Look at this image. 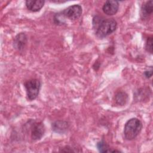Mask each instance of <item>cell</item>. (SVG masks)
<instances>
[{
	"mask_svg": "<svg viewBox=\"0 0 153 153\" xmlns=\"http://www.w3.org/2000/svg\"><path fill=\"white\" fill-rule=\"evenodd\" d=\"M117 22L113 19H101L96 17L93 19V26L96 34L99 38H104L114 32L117 28Z\"/></svg>",
	"mask_w": 153,
	"mask_h": 153,
	"instance_id": "cell-1",
	"label": "cell"
},
{
	"mask_svg": "<svg viewBox=\"0 0 153 153\" xmlns=\"http://www.w3.org/2000/svg\"><path fill=\"white\" fill-rule=\"evenodd\" d=\"M142 128L141 121L136 118H133L127 121L124 129V137L128 140L135 139L140 132Z\"/></svg>",
	"mask_w": 153,
	"mask_h": 153,
	"instance_id": "cell-2",
	"label": "cell"
},
{
	"mask_svg": "<svg viewBox=\"0 0 153 153\" xmlns=\"http://www.w3.org/2000/svg\"><path fill=\"white\" fill-rule=\"evenodd\" d=\"M25 87L26 90V93L28 99L33 100L35 99L41 88V82L36 79H32L26 81L25 83Z\"/></svg>",
	"mask_w": 153,
	"mask_h": 153,
	"instance_id": "cell-3",
	"label": "cell"
},
{
	"mask_svg": "<svg viewBox=\"0 0 153 153\" xmlns=\"http://www.w3.org/2000/svg\"><path fill=\"white\" fill-rule=\"evenodd\" d=\"M82 14V8L78 4H75L70 6L62 12V15L70 20L78 19Z\"/></svg>",
	"mask_w": 153,
	"mask_h": 153,
	"instance_id": "cell-4",
	"label": "cell"
},
{
	"mask_svg": "<svg viewBox=\"0 0 153 153\" xmlns=\"http://www.w3.org/2000/svg\"><path fill=\"white\" fill-rule=\"evenodd\" d=\"M31 137L33 140H39L45 132L44 126L41 122H33L30 126Z\"/></svg>",
	"mask_w": 153,
	"mask_h": 153,
	"instance_id": "cell-5",
	"label": "cell"
},
{
	"mask_svg": "<svg viewBox=\"0 0 153 153\" xmlns=\"http://www.w3.org/2000/svg\"><path fill=\"white\" fill-rule=\"evenodd\" d=\"M119 4L117 1H107L103 6V11L104 13L108 16L115 14L118 9Z\"/></svg>",
	"mask_w": 153,
	"mask_h": 153,
	"instance_id": "cell-6",
	"label": "cell"
},
{
	"mask_svg": "<svg viewBox=\"0 0 153 153\" xmlns=\"http://www.w3.org/2000/svg\"><path fill=\"white\" fill-rule=\"evenodd\" d=\"M44 2L43 0H27L26 1V6L29 10L36 12L42 8Z\"/></svg>",
	"mask_w": 153,
	"mask_h": 153,
	"instance_id": "cell-7",
	"label": "cell"
},
{
	"mask_svg": "<svg viewBox=\"0 0 153 153\" xmlns=\"http://www.w3.org/2000/svg\"><path fill=\"white\" fill-rule=\"evenodd\" d=\"M26 42L27 37L26 35L23 33H20L16 36L14 41V46L19 50H21L24 48Z\"/></svg>",
	"mask_w": 153,
	"mask_h": 153,
	"instance_id": "cell-8",
	"label": "cell"
},
{
	"mask_svg": "<svg viewBox=\"0 0 153 153\" xmlns=\"http://www.w3.org/2000/svg\"><path fill=\"white\" fill-rule=\"evenodd\" d=\"M153 2L152 1H147L146 3L143 4L141 9L142 15L143 17H147L151 15L153 11Z\"/></svg>",
	"mask_w": 153,
	"mask_h": 153,
	"instance_id": "cell-9",
	"label": "cell"
},
{
	"mask_svg": "<svg viewBox=\"0 0 153 153\" xmlns=\"http://www.w3.org/2000/svg\"><path fill=\"white\" fill-rule=\"evenodd\" d=\"M52 128L57 133H63L68 128V123L62 121H56L52 124Z\"/></svg>",
	"mask_w": 153,
	"mask_h": 153,
	"instance_id": "cell-10",
	"label": "cell"
},
{
	"mask_svg": "<svg viewBox=\"0 0 153 153\" xmlns=\"http://www.w3.org/2000/svg\"><path fill=\"white\" fill-rule=\"evenodd\" d=\"M127 94L124 92H119L115 96V101L117 103L123 105L126 103L127 100Z\"/></svg>",
	"mask_w": 153,
	"mask_h": 153,
	"instance_id": "cell-11",
	"label": "cell"
},
{
	"mask_svg": "<svg viewBox=\"0 0 153 153\" xmlns=\"http://www.w3.org/2000/svg\"><path fill=\"white\" fill-rule=\"evenodd\" d=\"M97 148L100 152H111L110 150H109L108 146L106 145V143L104 141H100L98 142L97 143Z\"/></svg>",
	"mask_w": 153,
	"mask_h": 153,
	"instance_id": "cell-12",
	"label": "cell"
},
{
	"mask_svg": "<svg viewBox=\"0 0 153 153\" xmlns=\"http://www.w3.org/2000/svg\"><path fill=\"white\" fill-rule=\"evenodd\" d=\"M146 49L150 53H152V37H149L146 42Z\"/></svg>",
	"mask_w": 153,
	"mask_h": 153,
	"instance_id": "cell-13",
	"label": "cell"
},
{
	"mask_svg": "<svg viewBox=\"0 0 153 153\" xmlns=\"http://www.w3.org/2000/svg\"><path fill=\"white\" fill-rule=\"evenodd\" d=\"M152 75V69L151 67L150 69H148L145 72V75L146 78H150Z\"/></svg>",
	"mask_w": 153,
	"mask_h": 153,
	"instance_id": "cell-14",
	"label": "cell"
}]
</instances>
